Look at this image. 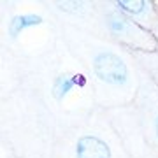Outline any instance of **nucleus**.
<instances>
[{"label": "nucleus", "instance_id": "nucleus-1", "mask_svg": "<svg viewBox=\"0 0 158 158\" xmlns=\"http://www.w3.org/2000/svg\"><path fill=\"white\" fill-rule=\"evenodd\" d=\"M95 74L109 85H123L128 77V70L123 60L114 53H100L93 58Z\"/></svg>", "mask_w": 158, "mask_h": 158}, {"label": "nucleus", "instance_id": "nucleus-2", "mask_svg": "<svg viewBox=\"0 0 158 158\" xmlns=\"http://www.w3.org/2000/svg\"><path fill=\"white\" fill-rule=\"evenodd\" d=\"M109 28L116 37L123 39L128 44H134L135 48H142L141 42L134 37L137 35L139 39H148V40H155L151 37V34L148 32L144 27H141L139 23H135L134 19H130L127 16H118V14H109Z\"/></svg>", "mask_w": 158, "mask_h": 158}, {"label": "nucleus", "instance_id": "nucleus-6", "mask_svg": "<svg viewBox=\"0 0 158 158\" xmlns=\"http://www.w3.org/2000/svg\"><path fill=\"white\" fill-rule=\"evenodd\" d=\"M72 77H67V76H62V77L56 79V85H55V95H56V98H62L63 95H67V91L72 90Z\"/></svg>", "mask_w": 158, "mask_h": 158}, {"label": "nucleus", "instance_id": "nucleus-8", "mask_svg": "<svg viewBox=\"0 0 158 158\" xmlns=\"http://www.w3.org/2000/svg\"><path fill=\"white\" fill-rule=\"evenodd\" d=\"M156 134H158V119H156Z\"/></svg>", "mask_w": 158, "mask_h": 158}, {"label": "nucleus", "instance_id": "nucleus-5", "mask_svg": "<svg viewBox=\"0 0 158 158\" xmlns=\"http://www.w3.org/2000/svg\"><path fill=\"white\" fill-rule=\"evenodd\" d=\"M42 23V18L39 14H23V16H14L9 23V34L11 37H16L21 30L28 28V27H34V25H40Z\"/></svg>", "mask_w": 158, "mask_h": 158}, {"label": "nucleus", "instance_id": "nucleus-4", "mask_svg": "<svg viewBox=\"0 0 158 158\" xmlns=\"http://www.w3.org/2000/svg\"><path fill=\"white\" fill-rule=\"evenodd\" d=\"M76 155L77 158H111L107 144L93 135L81 137L76 144Z\"/></svg>", "mask_w": 158, "mask_h": 158}, {"label": "nucleus", "instance_id": "nucleus-7", "mask_svg": "<svg viewBox=\"0 0 158 158\" xmlns=\"http://www.w3.org/2000/svg\"><path fill=\"white\" fill-rule=\"evenodd\" d=\"M72 83H74V85H77V86H85L86 85V79H85L83 74H76V76L72 77Z\"/></svg>", "mask_w": 158, "mask_h": 158}, {"label": "nucleus", "instance_id": "nucleus-3", "mask_svg": "<svg viewBox=\"0 0 158 158\" xmlns=\"http://www.w3.org/2000/svg\"><path fill=\"white\" fill-rule=\"evenodd\" d=\"M116 7H118L119 12H125L130 19H134L135 23H139L141 27H142V23L153 21V18H155V7H153L151 2L121 0V2H116Z\"/></svg>", "mask_w": 158, "mask_h": 158}]
</instances>
